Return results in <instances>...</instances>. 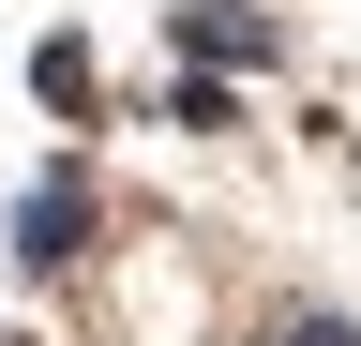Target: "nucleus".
Segmentation results:
<instances>
[{"label": "nucleus", "instance_id": "nucleus-1", "mask_svg": "<svg viewBox=\"0 0 361 346\" xmlns=\"http://www.w3.org/2000/svg\"><path fill=\"white\" fill-rule=\"evenodd\" d=\"M75 241H90V181H30V211H16V256H30V271H61Z\"/></svg>", "mask_w": 361, "mask_h": 346}, {"label": "nucleus", "instance_id": "nucleus-2", "mask_svg": "<svg viewBox=\"0 0 361 346\" xmlns=\"http://www.w3.org/2000/svg\"><path fill=\"white\" fill-rule=\"evenodd\" d=\"M180 46H211V61H271V30H256V16H226V0H211V16H180Z\"/></svg>", "mask_w": 361, "mask_h": 346}, {"label": "nucleus", "instance_id": "nucleus-3", "mask_svg": "<svg viewBox=\"0 0 361 346\" xmlns=\"http://www.w3.org/2000/svg\"><path fill=\"white\" fill-rule=\"evenodd\" d=\"M286 346H361V331L346 316H286Z\"/></svg>", "mask_w": 361, "mask_h": 346}]
</instances>
